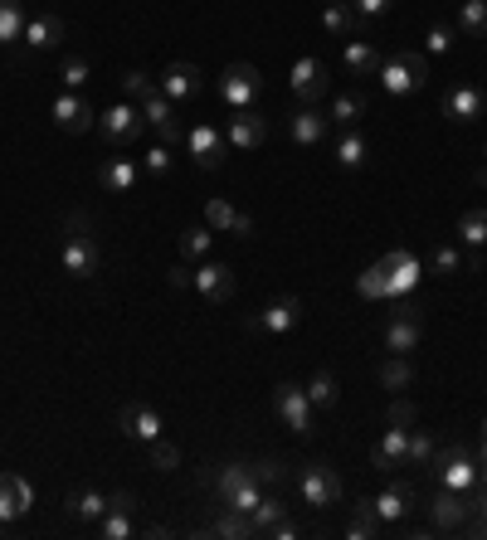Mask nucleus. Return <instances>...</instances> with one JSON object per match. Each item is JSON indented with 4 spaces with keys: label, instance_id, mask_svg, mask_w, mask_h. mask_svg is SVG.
I'll return each instance as SVG.
<instances>
[{
    "label": "nucleus",
    "instance_id": "f257e3e1",
    "mask_svg": "<svg viewBox=\"0 0 487 540\" xmlns=\"http://www.w3.org/2000/svg\"><path fill=\"white\" fill-rule=\"evenodd\" d=\"M59 263H64L69 278H93L98 273V239H93V219L83 215V210H69V219H64Z\"/></svg>",
    "mask_w": 487,
    "mask_h": 540
},
{
    "label": "nucleus",
    "instance_id": "f03ea898",
    "mask_svg": "<svg viewBox=\"0 0 487 540\" xmlns=\"http://www.w3.org/2000/svg\"><path fill=\"white\" fill-rule=\"evenodd\" d=\"M380 88L390 93V98H414L424 83H429V54H414V49H395V54H385L380 59Z\"/></svg>",
    "mask_w": 487,
    "mask_h": 540
},
{
    "label": "nucleus",
    "instance_id": "7ed1b4c3",
    "mask_svg": "<svg viewBox=\"0 0 487 540\" xmlns=\"http://www.w3.org/2000/svg\"><path fill=\"white\" fill-rule=\"evenodd\" d=\"M210 487H215L220 506L244 511V516H254V506L263 502V482H259V472H254V463H225L210 477Z\"/></svg>",
    "mask_w": 487,
    "mask_h": 540
},
{
    "label": "nucleus",
    "instance_id": "20e7f679",
    "mask_svg": "<svg viewBox=\"0 0 487 540\" xmlns=\"http://www.w3.org/2000/svg\"><path fill=\"white\" fill-rule=\"evenodd\" d=\"M429 472L439 477V487H453V492H473V487H478V458L468 453V443H444V448H434Z\"/></svg>",
    "mask_w": 487,
    "mask_h": 540
},
{
    "label": "nucleus",
    "instance_id": "39448f33",
    "mask_svg": "<svg viewBox=\"0 0 487 540\" xmlns=\"http://www.w3.org/2000/svg\"><path fill=\"white\" fill-rule=\"evenodd\" d=\"M273 414H278L288 429L298 433V438H307V433H312V424H317V409H312V399H307V390H302V385H293V380H283V385L273 390Z\"/></svg>",
    "mask_w": 487,
    "mask_h": 540
},
{
    "label": "nucleus",
    "instance_id": "423d86ee",
    "mask_svg": "<svg viewBox=\"0 0 487 540\" xmlns=\"http://www.w3.org/2000/svg\"><path fill=\"white\" fill-rule=\"evenodd\" d=\"M298 492L307 506H317V511H327V506L341 502V477L327 463H302L298 468Z\"/></svg>",
    "mask_w": 487,
    "mask_h": 540
},
{
    "label": "nucleus",
    "instance_id": "0eeeda50",
    "mask_svg": "<svg viewBox=\"0 0 487 540\" xmlns=\"http://www.w3.org/2000/svg\"><path fill=\"white\" fill-rule=\"evenodd\" d=\"M220 98H225L229 108H254L263 98V73L254 64H229L225 78H220Z\"/></svg>",
    "mask_w": 487,
    "mask_h": 540
},
{
    "label": "nucleus",
    "instance_id": "6e6552de",
    "mask_svg": "<svg viewBox=\"0 0 487 540\" xmlns=\"http://www.w3.org/2000/svg\"><path fill=\"white\" fill-rule=\"evenodd\" d=\"M293 93H298L302 108H317L332 93V73H327V64L317 54H302L298 64H293Z\"/></svg>",
    "mask_w": 487,
    "mask_h": 540
},
{
    "label": "nucleus",
    "instance_id": "1a4fd4ad",
    "mask_svg": "<svg viewBox=\"0 0 487 540\" xmlns=\"http://www.w3.org/2000/svg\"><path fill=\"white\" fill-rule=\"evenodd\" d=\"M186 146H190V156H195L200 171H220V166H225L229 142H225V132H220L215 122H195V127L186 132Z\"/></svg>",
    "mask_w": 487,
    "mask_h": 540
},
{
    "label": "nucleus",
    "instance_id": "9d476101",
    "mask_svg": "<svg viewBox=\"0 0 487 540\" xmlns=\"http://www.w3.org/2000/svg\"><path fill=\"white\" fill-rule=\"evenodd\" d=\"M98 132H103L108 146H127L147 132V117H142V108H132V103H117V108H108L98 117Z\"/></svg>",
    "mask_w": 487,
    "mask_h": 540
},
{
    "label": "nucleus",
    "instance_id": "9b49d317",
    "mask_svg": "<svg viewBox=\"0 0 487 540\" xmlns=\"http://www.w3.org/2000/svg\"><path fill=\"white\" fill-rule=\"evenodd\" d=\"M487 112V93L478 83H453L449 93H444V117L458 122V127H468V122H478Z\"/></svg>",
    "mask_w": 487,
    "mask_h": 540
},
{
    "label": "nucleus",
    "instance_id": "f8f14e48",
    "mask_svg": "<svg viewBox=\"0 0 487 540\" xmlns=\"http://www.w3.org/2000/svg\"><path fill=\"white\" fill-rule=\"evenodd\" d=\"M225 142L239 146V151H254V146L268 142V117L259 108H239L225 122Z\"/></svg>",
    "mask_w": 487,
    "mask_h": 540
},
{
    "label": "nucleus",
    "instance_id": "ddd939ff",
    "mask_svg": "<svg viewBox=\"0 0 487 540\" xmlns=\"http://www.w3.org/2000/svg\"><path fill=\"white\" fill-rule=\"evenodd\" d=\"M142 117H147V127L166 146L186 142V132H181V122H176V103H171L166 93H151V98H142Z\"/></svg>",
    "mask_w": 487,
    "mask_h": 540
},
{
    "label": "nucleus",
    "instance_id": "4468645a",
    "mask_svg": "<svg viewBox=\"0 0 487 540\" xmlns=\"http://www.w3.org/2000/svg\"><path fill=\"white\" fill-rule=\"evenodd\" d=\"M463 521H468V497L453 487H439L429 497V531H458Z\"/></svg>",
    "mask_w": 487,
    "mask_h": 540
},
{
    "label": "nucleus",
    "instance_id": "2eb2a0df",
    "mask_svg": "<svg viewBox=\"0 0 487 540\" xmlns=\"http://www.w3.org/2000/svg\"><path fill=\"white\" fill-rule=\"evenodd\" d=\"M200 88H205V73L195 69V64H166L161 83H156V93H166L171 103H190V98H200Z\"/></svg>",
    "mask_w": 487,
    "mask_h": 540
},
{
    "label": "nucleus",
    "instance_id": "dca6fc26",
    "mask_svg": "<svg viewBox=\"0 0 487 540\" xmlns=\"http://www.w3.org/2000/svg\"><path fill=\"white\" fill-rule=\"evenodd\" d=\"M419 336H424L419 312H414V307H400V312L385 322V351H390V356H410L414 346H419Z\"/></svg>",
    "mask_w": 487,
    "mask_h": 540
},
{
    "label": "nucleus",
    "instance_id": "f3484780",
    "mask_svg": "<svg viewBox=\"0 0 487 540\" xmlns=\"http://www.w3.org/2000/svg\"><path fill=\"white\" fill-rule=\"evenodd\" d=\"M117 424H122V433H127V438H137V443H151V438H161V433H166V424H161V414H156L151 404H142V399L122 404Z\"/></svg>",
    "mask_w": 487,
    "mask_h": 540
},
{
    "label": "nucleus",
    "instance_id": "a211bd4d",
    "mask_svg": "<svg viewBox=\"0 0 487 540\" xmlns=\"http://www.w3.org/2000/svg\"><path fill=\"white\" fill-rule=\"evenodd\" d=\"M30 506H35V492H30V482H25L20 472H0V526L20 521V516H25Z\"/></svg>",
    "mask_w": 487,
    "mask_h": 540
},
{
    "label": "nucleus",
    "instance_id": "6ab92c4d",
    "mask_svg": "<svg viewBox=\"0 0 487 540\" xmlns=\"http://www.w3.org/2000/svg\"><path fill=\"white\" fill-rule=\"evenodd\" d=\"M302 322V302L298 297H278V302H268L263 312L249 317V326H259V331H273V336H283V331H293Z\"/></svg>",
    "mask_w": 487,
    "mask_h": 540
},
{
    "label": "nucleus",
    "instance_id": "aec40b11",
    "mask_svg": "<svg viewBox=\"0 0 487 540\" xmlns=\"http://www.w3.org/2000/svg\"><path fill=\"white\" fill-rule=\"evenodd\" d=\"M195 292H200L205 302H229V297H234V273H229L225 263H205V258H200V268H195Z\"/></svg>",
    "mask_w": 487,
    "mask_h": 540
},
{
    "label": "nucleus",
    "instance_id": "412c9836",
    "mask_svg": "<svg viewBox=\"0 0 487 540\" xmlns=\"http://www.w3.org/2000/svg\"><path fill=\"white\" fill-rule=\"evenodd\" d=\"M49 112H54V122H59L64 132H88V127L98 122L83 93H59V98H54V108H49Z\"/></svg>",
    "mask_w": 487,
    "mask_h": 540
},
{
    "label": "nucleus",
    "instance_id": "4be33fe9",
    "mask_svg": "<svg viewBox=\"0 0 487 540\" xmlns=\"http://www.w3.org/2000/svg\"><path fill=\"white\" fill-rule=\"evenodd\" d=\"M288 132H293V142L298 146H322V137L332 132V117L322 108H298L293 112V122H288Z\"/></svg>",
    "mask_w": 487,
    "mask_h": 540
},
{
    "label": "nucleus",
    "instance_id": "5701e85b",
    "mask_svg": "<svg viewBox=\"0 0 487 540\" xmlns=\"http://www.w3.org/2000/svg\"><path fill=\"white\" fill-rule=\"evenodd\" d=\"M20 44H25V49H54V44H64V20L49 15V10H44V15H30Z\"/></svg>",
    "mask_w": 487,
    "mask_h": 540
},
{
    "label": "nucleus",
    "instance_id": "b1692460",
    "mask_svg": "<svg viewBox=\"0 0 487 540\" xmlns=\"http://www.w3.org/2000/svg\"><path fill=\"white\" fill-rule=\"evenodd\" d=\"M405 448H410V429H385V438L375 443V453H371V468L375 472H395L400 463H405Z\"/></svg>",
    "mask_w": 487,
    "mask_h": 540
},
{
    "label": "nucleus",
    "instance_id": "393cba45",
    "mask_svg": "<svg viewBox=\"0 0 487 540\" xmlns=\"http://www.w3.org/2000/svg\"><path fill=\"white\" fill-rule=\"evenodd\" d=\"M371 506H375V516H380V521H405V516H410V506H414V487H410V482H390L380 497H371Z\"/></svg>",
    "mask_w": 487,
    "mask_h": 540
},
{
    "label": "nucleus",
    "instance_id": "a878e982",
    "mask_svg": "<svg viewBox=\"0 0 487 540\" xmlns=\"http://www.w3.org/2000/svg\"><path fill=\"white\" fill-rule=\"evenodd\" d=\"M137 180H142V171H137V161H132V156H108V161H103V171H98V185H103V190H113V195H127Z\"/></svg>",
    "mask_w": 487,
    "mask_h": 540
},
{
    "label": "nucleus",
    "instance_id": "bb28decb",
    "mask_svg": "<svg viewBox=\"0 0 487 540\" xmlns=\"http://www.w3.org/2000/svg\"><path fill=\"white\" fill-rule=\"evenodd\" d=\"M341 69L351 73V78H375L380 54H375L371 39H346V49H341Z\"/></svg>",
    "mask_w": 487,
    "mask_h": 540
},
{
    "label": "nucleus",
    "instance_id": "cd10ccee",
    "mask_svg": "<svg viewBox=\"0 0 487 540\" xmlns=\"http://www.w3.org/2000/svg\"><path fill=\"white\" fill-rule=\"evenodd\" d=\"M327 117L337 122L341 132H356V122L366 117V98H361V93H337V98L327 103Z\"/></svg>",
    "mask_w": 487,
    "mask_h": 540
},
{
    "label": "nucleus",
    "instance_id": "c85d7f7f",
    "mask_svg": "<svg viewBox=\"0 0 487 540\" xmlns=\"http://www.w3.org/2000/svg\"><path fill=\"white\" fill-rule=\"evenodd\" d=\"M356 25H361V20H356V10H351L346 0H327V5H322V30H327V35L351 39Z\"/></svg>",
    "mask_w": 487,
    "mask_h": 540
},
{
    "label": "nucleus",
    "instance_id": "c756f323",
    "mask_svg": "<svg viewBox=\"0 0 487 540\" xmlns=\"http://www.w3.org/2000/svg\"><path fill=\"white\" fill-rule=\"evenodd\" d=\"M254 536H273L283 521H288V506H283V497H273V492H263V502L254 506Z\"/></svg>",
    "mask_w": 487,
    "mask_h": 540
},
{
    "label": "nucleus",
    "instance_id": "7c9ffc66",
    "mask_svg": "<svg viewBox=\"0 0 487 540\" xmlns=\"http://www.w3.org/2000/svg\"><path fill=\"white\" fill-rule=\"evenodd\" d=\"M380 531H385V521L375 516L371 497H361V502H356V511H351V521H346V536H351V540H375Z\"/></svg>",
    "mask_w": 487,
    "mask_h": 540
},
{
    "label": "nucleus",
    "instance_id": "2f4dec72",
    "mask_svg": "<svg viewBox=\"0 0 487 540\" xmlns=\"http://www.w3.org/2000/svg\"><path fill=\"white\" fill-rule=\"evenodd\" d=\"M458 244L463 249H487V210H463L458 215Z\"/></svg>",
    "mask_w": 487,
    "mask_h": 540
},
{
    "label": "nucleus",
    "instance_id": "473e14b6",
    "mask_svg": "<svg viewBox=\"0 0 487 540\" xmlns=\"http://www.w3.org/2000/svg\"><path fill=\"white\" fill-rule=\"evenodd\" d=\"M25 0H0V44H20L25 35Z\"/></svg>",
    "mask_w": 487,
    "mask_h": 540
},
{
    "label": "nucleus",
    "instance_id": "72a5a7b5",
    "mask_svg": "<svg viewBox=\"0 0 487 540\" xmlns=\"http://www.w3.org/2000/svg\"><path fill=\"white\" fill-rule=\"evenodd\" d=\"M380 385L390 390V395H405L414 385V365L405 356H390L385 365H380Z\"/></svg>",
    "mask_w": 487,
    "mask_h": 540
},
{
    "label": "nucleus",
    "instance_id": "f704fd0d",
    "mask_svg": "<svg viewBox=\"0 0 487 540\" xmlns=\"http://www.w3.org/2000/svg\"><path fill=\"white\" fill-rule=\"evenodd\" d=\"M302 390H307V399H312V409H332V404L341 399L337 375H332V370H317V375H312V380H307Z\"/></svg>",
    "mask_w": 487,
    "mask_h": 540
},
{
    "label": "nucleus",
    "instance_id": "c9c22d12",
    "mask_svg": "<svg viewBox=\"0 0 487 540\" xmlns=\"http://www.w3.org/2000/svg\"><path fill=\"white\" fill-rule=\"evenodd\" d=\"M366 161H371V151H366V137H361V132H346V137L337 142V166H341V171H361Z\"/></svg>",
    "mask_w": 487,
    "mask_h": 540
},
{
    "label": "nucleus",
    "instance_id": "e433bc0d",
    "mask_svg": "<svg viewBox=\"0 0 487 540\" xmlns=\"http://www.w3.org/2000/svg\"><path fill=\"white\" fill-rule=\"evenodd\" d=\"M458 30L468 39L487 35V0H463V5H458Z\"/></svg>",
    "mask_w": 487,
    "mask_h": 540
},
{
    "label": "nucleus",
    "instance_id": "4c0bfd02",
    "mask_svg": "<svg viewBox=\"0 0 487 540\" xmlns=\"http://www.w3.org/2000/svg\"><path fill=\"white\" fill-rule=\"evenodd\" d=\"M210 536H220V540H249V536H254V521H249L244 511H229V506H225V516L210 526Z\"/></svg>",
    "mask_w": 487,
    "mask_h": 540
},
{
    "label": "nucleus",
    "instance_id": "58836bf2",
    "mask_svg": "<svg viewBox=\"0 0 487 540\" xmlns=\"http://www.w3.org/2000/svg\"><path fill=\"white\" fill-rule=\"evenodd\" d=\"M147 453H151V468H156V472H176V468H181V448H176L166 433H161V438H151Z\"/></svg>",
    "mask_w": 487,
    "mask_h": 540
},
{
    "label": "nucleus",
    "instance_id": "ea45409f",
    "mask_svg": "<svg viewBox=\"0 0 487 540\" xmlns=\"http://www.w3.org/2000/svg\"><path fill=\"white\" fill-rule=\"evenodd\" d=\"M463 536H473V540H487V492L478 487V497L468 502V521L458 526Z\"/></svg>",
    "mask_w": 487,
    "mask_h": 540
},
{
    "label": "nucleus",
    "instance_id": "a19ab883",
    "mask_svg": "<svg viewBox=\"0 0 487 540\" xmlns=\"http://www.w3.org/2000/svg\"><path fill=\"white\" fill-rule=\"evenodd\" d=\"M429 458H434V433L410 429V448H405V463H410V468H429Z\"/></svg>",
    "mask_w": 487,
    "mask_h": 540
},
{
    "label": "nucleus",
    "instance_id": "79ce46f5",
    "mask_svg": "<svg viewBox=\"0 0 487 540\" xmlns=\"http://www.w3.org/2000/svg\"><path fill=\"white\" fill-rule=\"evenodd\" d=\"M69 511H74V516H83V521H103L108 497H98V492H74V497H69Z\"/></svg>",
    "mask_w": 487,
    "mask_h": 540
},
{
    "label": "nucleus",
    "instance_id": "37998d69",
    "mask_svg": "<svg viewBox=\"0 0 487 540\" xmlns=\"http://www.w3.org/2000/svg\"><path fill=\"white\" fill-rule=\"evenodd\" d=\"M98 536H103V540H127V536H132V511H103Z\"/></svg>",
    "mask_w": 487,
    "mask_h": 540
},
{
    "label": "nucleus",
    "instance_id": "c03bdc74",
    "mask_svg": "<svg viewBox=\"0 0 487 540\" xmlns=\"http://www.w3.org/2000/svg\"><path fill=\"white\" fill-rule=\"evenodd\" d=\"M88 78H93V69H88V59H64V64H59V83H64V88H69V93H78V88H83V83H88Z\"/></svg>",
    "mask_w": 487,
    "mask_h": 540
},
{
    "label": "nucleus",
    "instance_id": "a18cd8bd",
    "mask_svg": "<svg viewBox=\"0 0 487 540\" xmlns=\"http://www.w3.org/2000/svg\"><path fill=\"white\" fill-rule=\"evenodd\" d=\"M142 171H147L151 180H166V176H171V146H166V142L151 146L147 156H142Z\"/></svg>",
    "mask_w": 487,
    "mask_h": 540
},
{
    "label": "nucleus",
    "instance_id": "49530a36",
    "mask_svg": "<svg viewBox=\"0 0 487 540\" xmlns=\"http://www.w3.org/2000/svg\"><path fill=\"white\" fill-rule=\"evenodd\" d=\"M210 244H215L210 229H186V234H181V253H186V258H205Z\"/></svg>",
    "mask_w": 487,
    "mask_h": 540
},
{
    "label": "nucleus",
    "instance_id": "de8ad7c7",
    "mask_svg": "<svg viewBox=\"0 0 487 540\" xmlns=\"http://www.w3.org/2000/svg\"><path fill=\"white\" fill-rule=\"evenodd\" d=\"M122 93H127V98H151V93H156V78L142 69L122 73Z\"/></svg>",
    "mask_w": 487,
    "mask_h": 540
},
{
    "label": "nucleus",
    "instance_id": "09e8293b",
    "mask_svg": "<svg viewBox=\"0 0 487 540\" xmlns=\"http://www.w3.org/2000/svg\"><path fill=\"white\" fill-rule=\"evenodd\" d=\"M385 424H395V429H414V404L405 395L390 399V409H385Z\"/></svg>",
    "mask_w": 487,
    "mask_h": 540
},
{
    "label": "nucleus",
    "instance_id": "8fccbe9b",
    "mask_svg": "<svg viewBox=\"0 0 487 540\" xmlns=\"http://www.w3.org/2000/svg\"><path fill=\"white\" fill-rule=\"evenodd\" d=\"M453 49V30L449 25H429V35H424V54L434 59V54H449Z\"/></svg>",
    "mask_w": 487,
    "mask_h": 540
},
{
    "label": "nucleus",
    "instance_id": "3c124183",
    "mask_svg": "<svg viewBox=\"0 0 487 540\" xmlns=\"http://www.w3.org/2000/svg\"><path fill=\"white\" fill-rule=\"evenodd\" d=\"M434 273H439V278H453V273H463V253L449 249V244H444V249H434Z\"/></svg>",
    "mask_w": 487,
    "mask_h": 540
},
{
    "label": "nucleus",
    "instance_id": "603ef678",
    "mask_svg": "<svg viewBox=\"0 0 487 540\" xmlns=\"http://www.w3.org/2000/svg\"><path fill=\"white\" fill-rule=\"evenodd\" d=\"M234 215H239V210H234L229 200H210V205H205V224H210V229H229Z\"/></svg>",
    "mask_w": 487,
    "mask_h": 540
},
{
    "label": "nucleus",
    "instance_id": "864d4df0",
    "mask_svg": "<svg viewBox=\"0 0 487 540\" xmlns=\"http://www.w3.org/2000/svg\"><path fill=\"white\" fill-rule=\"evenodd\" d=\"M346 5L356 10V20H380V15H385L395 0H346Z\"/></svg>",
    "mask_w": 487,
    "mask_h": 540
},
{
    "label": "nucleus",
    "instance_id": "5fc2aeb1",
    "mask_svg": "<svg viewBox=\"0 0 487 540\" xmlns=\"http://www.w3.org/2000/svg\"><path fill=\"white\" fill-rule=\"evenodd\" d=\"M254 472H259L263 487H273V482L283 477V463H278V458H259V463H254Z\"/></svg>",
    "mask_w": 487,
    "mask_h": 540
},
{
    "label": "nucleus",
    "instance_id": "6e6d98bb",
    "mask_svg": "<svg viewBox=\"0 0 487 540\" xmlns=\"http://www.w3.org/2000/svg\"><path fill=\"white\" fill-rule=\"evenodd\" d=\"M166 283H171V288H195V268H186V263H176V268L166 273Z\"/></svg>",
    "mask_w": 487,
    "mask_h": 540
},
{
    "label": "nucleus",
    "instance_id": "4d7b16f0",
    "mask_svg": "<svg viewBox=\"0 0 487 540\" xmlns=\"http://www.w3.org/2000/svg\"><path fill=\"white\" fill-rule=\"evenodd\" d=\"M108 511H137V497L132 492H113L108 497Z\"/></svg>",
    "mask_w": 487,
    "mask_h": 540
},
{
    "label": "nucleus",
    "instance_id": "13d9d810",
    "mask_svg": "<svg viewBox=\"0 0 487 540\" xmlns=\"http://www.w3.org/2000/svg\"><path fill=\"white\" fill-rule=\"evenodd\" d=\"M229 234H239V239H249V234H254V219H249V215H234V224H229Z\"/></svg>",
    "mask_w": 487,
    "mask_h": 540
},
{
    "label": "nucleus",
    "instance_id": "bf43d9fd",
    "mask_svg": "<svg viewBox=\"0 0 487 540\" xmlns=\"http://www.w3.org/2000/svg\"><path fill=\"white\" fill-rule=\"evenodd\" d=\"M473 185H478V190H487V161L478 166V171H473Z\"/></svg>",
    "mask_w": 487,
    "mask_h": 540
},
{
    "label": "nucleus",
    "instance_id": "052dcab7",
    "mask_svg": "<svg viewBox=\"0 0 487 540\" xmlns=\"http://www.w3.org/2000/svg\"><path fill=\"white\" fill-rule=\"evenodd\" d=\"M483 161H487V142H483Z\"/></svg>",
    "mask_w": 487,
    "mask_h": 540
},
{
    "label": "nucleus",
    "instance_id": "680f3d73",
    "mask_svg": "<svg viewBox=\"0 0 487 540\" xmlns=\"http://www.w3.org/2000/svg\"><path fill=\"white\" fill-rule=\"evenodd\" d=\"M322 5H327V0H322Z\"/></svg>",
    "mask_w": 487,
    "mask_h": 540
}]
</instances>
